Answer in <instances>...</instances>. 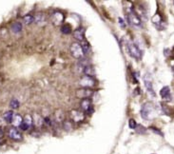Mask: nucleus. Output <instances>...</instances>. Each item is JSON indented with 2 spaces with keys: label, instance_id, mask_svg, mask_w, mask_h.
Returning a JSON list of instances; mask_svg holds the SVG:
<instances>
[{
  "label": "nucleus",
  "instance_id": "f257e3e1",
  "mask_svg": "<svg viewBox=\"0 0 174 154\" xmlns=\"http://www.w3.org/2000/svg\"><path fill=\"white\" fill-rule=\"evenodd\" d=\"M141 116L145 120H152L155 117L156 114V109H155L154 105L150 102L145 103L144 105L141 107L140 110Z\"/></svg>",
  "mask_w": 174,
  "mask_h": 154
},
{
  "label": "nucleus",
  "instance_id": "f03ea898",
  "mask_svg": "<svg viewBox=\"0 0 174 154\" xmlns=\"http://www.w3.org/2000/svg\"><path fill=\"white\" fill-rule=\"evenodd\" d=\"M126 20H128V22L130 26H132L134 28H142L143 27L142 19H141V17L137 14V13L135 12V10L133 8L129 9L128 12H126Z\"/></svg>",
  "mask_w": 174,
  "mask_h": 154
},
{
  "label": "nucleus",
  "instance_id": "7ed1b4c3",
  "mask_svg": "<svg viewBox=\"0 0 174 154\" xmlns=\"http://www.w3.org/2000/svg\"><path fill=\"white\" fill-rule=\"evenodd\" d=\"M126 49H128V52L130 54V56L133 57V58H135L137 60H140L142 58V51H141L140 48L134 42L131 41L128 42Z\"/></svg>",
  "mask_w": 174,
  "mask_h": 154
},
{
  "label": "nucleus",
  "instance_id": "20e7f679",
  "mask_svg": "<svg viewBox=\"0 0 174 154\" xmlns=\"http://www.w3.org/2000/svg\"><path fill=\"white\" fill-rule=\"evenodd\" d=\"M71 49V55L74 57L76 59H84V56H85V53L83 52V49L81 47V44H79V43H72L70 47Z\"/></svg>",
  "mask_w": 174,
  "mask_h": 154
},
{
  "label": "nucleus",
  "instance_id": "39448f33",
  "mask_svg": "<svg viewBox=\"0 0 174 154\" xmlns=\"http://www.w3.org/2000/svg\"><path fill=\"white\" fill-rule=\"evenodd\" d=\"M79 85H80L81 88H93L95 87V80H94L93 77H89V76H83L80 80H79Z\"/></svg>",
  "mask_w": 174,
  "mask_h": 154
},
{
  "label": "nucleus",
  "instance_id": "423d86ee",
  "mask_svg": "<svg viewBox=\"0 0 174 154\" xmlns=\"http://www.w3.org/2000/svg\"><path fill=\"white\" fill-rule=\"evenodd\" d=\"M70 117H71V121L74 122V123H81L85 120V113L84 111H81V110H77V109H72L70 112Z\"/></svg>",
  "mask_w": 174,
  "mask_h": 154
},
{
  "label": "nucleus",
  "instance_id": "0eeeda50",
  "mask_svg": "<svg viewBox=\"0 0 174 154\" xmlns=\"http://www.w3.org/2000/svg\"><path fill=\"white\" fill-rule=\"evenodd\" d=\"M76 96L78 98L83 99H89L94 94L93 89L92 88H80L78 89H76Z\"/></svg>",
  "mask_w": 174,
  "mask_h": 154
},
{
  "label": "nucleus",
  "instance_id": "6e6552de",
  "mask_svg": "<svg viewBox=\"0 0 174 154\" xmlns=\"http://www.w3.org/2000/svg\"><path fill=\"white\" fill-rule=\"evenodd\" d=\"M144 84H145V87H146L147 91L148 93H150L152 96H155V91H154V88H153V85H152V77L150 73H146L144 76Z\"/></svg>",
  "mask_w": 174,
  "mask_h": 154
},
{
  "label": "nucleus",
  "instance_id": "1a4fd4ad",
  "mask_svg": "<svg viewBox=\"0 0 174 154\" xmlns=\"http://www.w3.org/2000/svg\"><path fill=\"white\" fill-rule=\"evenodd\" d=\"M8 135H9V137L13 141L20 142L23 140V135L19 130H17V128H14V127L10 128L8 130Z\"/></svg>",
  "mask_w": 174,
  "mask_h": 154
},
{
  "label": "nucleus",
  "instance_id": "9d476101",
  "mask_svg": "<svg viewBox=\"0 0 174 154\" xmlns=\"http://www.w3.org/2000/svg\"><path fill=\"white\" fill-rule=\"evenodd\" d=\"M64 19H65V16L64 14L61 13V12H53L52 13V15H50V20H52V22L53 25H55V26H59L63 22H64Z\"/></svg>",
  "mask_w": 174,
  "mask_h": 154
},
{
  "label": "nucleus",
  "instance_id": "9b49d317",
  "mask_svg": "<svg viewBox=\"0 0 174 154\" xmlns=\"http://www.w3.org/2000/svg\"><path fill=\"white\" fill-rule=\"evenodd\" d=\"M32 123H34V120H32V117L30 114H26L25 117L23 118V122L22 124L20 125V130L23 131H26L30 130V128L32 126Z\"/></svg>",
  "mask_w": 174,
  "mask_h": 154
},
{
  "label": "nucleus",
  "instance_id": "f8f14e48",
  "mask_svg": "<svg viewBox=\"0 0 174 154\" xmlns=\"http://www.w3.org/2000/svg\"><path fill=\"white\" fill-rule=\"evenodd\" d=\"M151 21L158 30H164L165 29V24L163 23V19H162V16L160 15V13H157L156 14H154V16L152 17Z\"/></svg>",
  "mask_w": 174,
  "mask_h": 154
},
{
  "label": "nucleus",
  "instance_id": "ddd939ff",
  "mask_svg": "<svg viewBox=\"0 0 174 154\" xmlns=\"http://www.w3.org/2000/svg\"><path fill=\"white\" fill-rule=\"evenodd\" d=\"M160 95L165 101H170L171 100V92H170V88L168 86H165L164 88H162L160 91Z\"/></svg>",
  "mask_w": 174,
  "mask_h": 154
},
{
  "label": "nucleus",
  "instance_id": "4468645a",
  "mask_svg": "<svg viewBox=\"0 0 174 154\" xmlns=\"http://www.w3.org/2000/svg\"><path fill=\"white\" fill-rule=\"evenodd\" d=\"M84 31H84V29H83V28H78L73 31V33H72V34H73V37L76 39V40L82 42L85 39Z\"/></svg>",
  "mask_w": 174,
  "mask_h": 154
},
{
  "label": "nucleus",
  "instance_id": "2eb2a0df",
  "mask_svg": "<svg viewBox=\"0 0 174 154\" xmlns=\"http://www.w3.org/2000/svg\"><path fill=\"white\" fill-rule=\"evenodd\" d=\"M83 72L85 73L86 76L93 77L95 75V69L92 65H87L84 69H83Z\"/></svg>",
  "mask_w": 174,
  "mask_h": 154
},
{
  "label": "nucleus",
  "instance_id": "dca6fc26",
  "mask_svg": "<svg viewBox=\"0 0 174 154\" xmlns=\"http://www.w3.org/2000/svg\"><path fill=\"white\" fill-rule=\"evenodd\" d=\"M90 107H92V101H90V99H83L81 101L80 107L84 112L88 111Z\"/></svg>",
  "mask_w": 174,
  "mask_h": 154
},
{
  "label": "nucleus",
  "instance_id": "f3484780",
  "mask_svg": "<svg viewBox=\"0 0 174 154\" xmlns=\"http://www.w3.org/2000/svg\"><path fill=\"white\" fill-rule=\"evenodd\" d=\"M13 117H14V113L13 110H8V111H6L4 114H3V119L5 120L6 123L10 124L13 120Z\"/></svg>",
  "mask_w": 174,
  "mask_h": 154
},
{
  "label": "nucleus",
  "instance_id": "a211bd4d",
  "mask_svg": "<svg viewBox=\"0 0 174 154\" xmlns=\"http://www.w3.org/2000/svg\"><path fill=\"white\" fill-rule=\"evenodd\" d=\"M22 122H23V118H22V116L20 115V114H14L13 120L12 122V124L13 125L14 128L20 127V125L22 124Z\"/></svg>",
  "mask_w": 174,
  "mask_h": 154
},
{
  "label": "nucleus",
  "instance_id": "6ab92c4d",
  "mask_svg": "<svg viewBox=\"0 0 174 154\" xmlns=\"http://www.w3.org/2000/svg\"><path fill=\"white\" fill-rule=\"evenodd\" d=\"M10 29H12V31L13 33H18L22 31V24L20 22H14L12 24Z\"/></svg>",
  "mask_w": 174,
  "mask_h": 154
},
{
  "label": "nucleus",
  "instance_id": "aec40b11",
  "mask_svg": "<svg viewBox=\"0 0 174 154\" xmlns=\"http://www.w3.org/2000/svg\"><path fill=\"white\" fill-rule=\"evenodd\" d=\"M62 125H63V128H64V130L65 131H68V132H70L71 130H72V122L71 120H64L62 122Z\"/></svg>",
  "mask_w": 174,
  "mask_h": 154
},
{
  "label": "nucleus",
  "instance_id": "412c9836",
  "mask_svg": "<svg viewBox=\"0 0 174 154\" xmlns=\"http://www.w3.org/2000/svg\"><path fill=\"white\" fill-rule=\"evenodd\" d=\"M81 47H82V49H83V52H84L85 55L88 54V53L90 52V46H89V43L85 40V39L81 42Z\"/></svg>",
  "mask_w": 174,
  "mask_h": 154
},
{
  "label": "nucleus",
  "instance_id": "4be33fe9",
  "mask_svg": "<svg viewBox=\"0 0 174 154\" xmlns=\"http://www.w3.org/2000/svg\"><path fill=\"white\" fill-rule=\"evenodd\" d=\"M60 30H61V33L63 34H71V28L70 25H68V24L62 25Z\"/></svg>",
  "mask_w": 174,
  "mask_h": 154
},
{
  "label": "nucleus",
  "instance_id": "5701e85b",
  "mask_svg": "<svg viewBox=\"0 0 174 154\" xmlns=\"http://www.w3.org/2000/svg\"><path fill=\"white\" fill-rule=\"evenodd\" d=\"M45 21V15H44V13H37L36 15L34 16V22L35 23H37V24H40L42 22H44Z\"/></svg>",
  "mask_w": 174,
  "mask_h": 154
},
{
  "label": "nucleus",
  "instance_id": "b1692460",
  "mask_svg": "<svg viewBox=\"0 0 174 154\" xmlns=\"http://www.w3.org/2000/svg\"><path fill=\"white\" fill-rule=\"evenodd\" d=\"M23 21L26 25H30L34 21V16L31 15V14H27L23 17Z\"/></svg>",
  "mask_w": 174,
  "mask_h": 154
},
{
  "label": "nucleus",
  "instance_id": "393cba45",
  "mask_svg": "<svg viewBox=\"0 0 174 154\" xmlns=\"http://www.w3.org/2000/svg\"><path fill=\"white\" fill-rule=\"evenodd\" d=\"M161 107H162V110H163V112H164L166 115H171V109H170V107H168L166 105H165V104H162L161 105Z\"/></svg>",
  "mask_w": 174,
  "mask_h": 154
},
{
  "label": "nucleus",
  "instance_id": "a878e982",
  "mask_svg": "<svg viewBox=\"0 0 174 154\" xmlns=\"http://www.w3.org/2000/svg\"><path fill=\"white\" fill-rule=\"evenodd\" d=\"M19 106H20V103H19V101H18V100H16V99H13L12 101H10V107H12L13 109H18V107H19Z\"/></svg>",
  "mask_w": 174,
  "mask_h": 154
},
{
  "label": "nucleus",
  "instance_id": "bb28decb",
  "mask_svg": "<svg viewBox=\"0 0 174 154\" xmlns=\"http://www.w3.org/2000/svg\"><path fill=\"white\" fill-rule=\"evenodd\" d=\"M135 130H136L137 133H139V134H145L147 132V128L143 126H141V125H137Z\"/></svg>",
  "mask_w": 174,
  "mask_h": 154
},
{
  "label": "nucleus",
  "instance_id": "cd10ccee",
  "mask_svg": "<svg viewBox=\"0 0 174 154\" xmlns=\"http://www.w3.org/2000/svg\"><path fill=\"white\" fill-rule=\"evenodd\" d=\"M129 128H131V130H135L136 127H137V123H136V121L135 120H133V119H130L129 122Z\"/></svg>",
  "mask_w": 174,
  "mask_h": 154
},
{
  "label": "nucleus",
  "instance_id": "c85d7f7f",
  "mask_svg": "<svg viewBox=\"0 0 174 154\" xmlns=\"http://www.w3.org/2000/svg\"><path fill=\"white\" fill-rule=\"evenodd\" d=\"M44 124L46 125L47 127H50V126L52 125V119H50V117H45V118H44Z\"/></svg>",
  "mask_w": 174,
  "mask_h": 154
},
{
  "label": "nucleus",
  "instance_id": "c756f323",
  "mask_svg": "<svg viewBox=\"0 0 174 154\" xmlns=\"http://www.w3.org/2000/svg\"><path fill=\"white\" fill-rule=\"evenodd\" d=\"M150 130H151L152 131H153V132H155L156 134L160 135V136H164V134L162 133V131H161L160 130H158L157 128H155V127H150Z\"/></svg>",
  "mask_w": 174,
  "mask_h": 154
},
{
  "label": "nucleus",
  "instance_id": "7c9ffc66",
  "mask_svg": "<svg viewBox=\"0 0 174 154\" xmlns=\"http://www.w3.org/2000/svg\"><path fill=\"white\" fill-rule=\"evenodd\" d=\"M164 54L166 57H168L170 55V49H164Z\"/></svg>",
  "mask_w": 174,
  "mask_h": 154
},
{
  "label": "nucleus",
  "instance_id": "2f4dec72",
  "mask_svg": "<svg viewBox=\"0 0 174 154\" xmlns=\"http://www.w3.org/2000/svg\"><path fill=\"white\" fill-rule=\"evenodd\" d=\"M93 111H94V109H93V107L92 106V107H90L88 111L86 112V114H88V115H90V114H92V113H93Z\"/></svg>",
  "mask_w": 174,
  "mask_h": 154
},
{
  "label": "nucleus",
  "instance_id": "473e14b6",
  "mask_svg": "<svg viewBox=\"0 0 174 154\" xmlns=\"http://www.w3.org/2000/svg\"><path fill=\"white\" fill-rule=\"evenodd\" d=\"M3 136H4V132H3V130L0 128V139H2Z\"/></svg>",
  "mask_w": 174,
  "mask_h": 154
},
{
  "label": "nucleus",
  "instance_id": "72a5a7b5",
  "mask_svg": "<svg viewBox=\"0 0 174 154\" xmlns=\"http://www.w3.org/2000/svg\"><path fill=\"white\" fill-rule=\"evenodd\" d=\"M172 70H173V72H174V65L172 66Z\"/></svg>",
  "mask_w": 174,
  "mask_h": 154
},
{
  "label": "nucleus",
  "instance_id": "f704fd0d",
  "mask_svg": "<svg viewBox=\"0 0 174 154\" xmlns=\"http://www.w3.org/2000/svg\"><path fill=\"white\" fill-rule=\"evenodd\" d=\"M173 3H174V2H173Z\"/></svg>",
  "mask_w": 174,
  "mask_h": 154
}]
</instances>
